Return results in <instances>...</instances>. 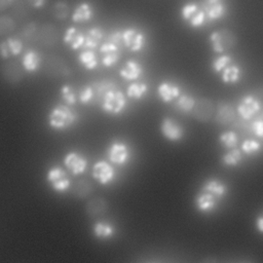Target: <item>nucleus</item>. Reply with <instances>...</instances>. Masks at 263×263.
<instances>
[{
    "label": "nucleus",
    "mask_w": 263,
    "mask_h": 263,
    "mask_svg": "<svg viewBox=\"0 0 263 263\" xmlns=\"http://www.w3.org/2000/svg\"><path fill=\"white\" fill-rule=\"evenodd\" d=\"M122 42V32L116 31L108 35L107 39L99 47L101 63L109 68L114 66L120 59V46Z\"/></svg>",
    "instance_id": "1"
},
{
    "label": "nucleus",
    "mask_w": 263,
    "mask_h": 263,
    "mask_svg": "<svg viewBox=\"0 0 263 263\" xmlns=\"http://www.w3.org/2000/svg\"><path fill=\"white\" fill-rule=\"evenodd\" d=\"M47 120L51 128L57 130H65L77 122L78 115L75 111H73L71 106L59 104L50 110Z\"/></svg>",
    "instance_id": "2"
},
{
    "label": "nucleus",
    "mask_w": 263,
    "mask_h": 263,
    "mask_svg": "<svg viewBox=\"0 0 263 263\" xmlns=\"http://www.w3.org/2000/svg\"><path fill=\"white\" fill-rule=\"evenodd\" d=\"M102 109L110 115L121 114L126 107V99L124 93L117 88L109 90L101 102Z\"/></svg>",
    "instance_id": "3"
},
{
    "label": "nucleus",
    "mask_w": 263,
    "mask_h": 263,
    "mask_svg": "<svg viewBox=\"0 0 263 263\" xmlns=\"http://www.w3.org/2000/svg\"><path fill=\"white\" fill-rule=\"evenodd\" d=\"M210 43L215 52L223 53L235 46L236 36L228 29H221L210 35Z\"/></svg>",
    "instance_id": "4"
},
{
    "label": "nucleus",
    "mask_w": 263,
    "mask_h": 263,
    "mask_svg": "<svg viewBox=\"0 0 263 263\" xmlns=\"http://www.w3.org/2000/svg\"><path fill=\"white\" fill-rule=\"evenodd\" d=\"M46 180L51 188L58 193H64L68 191L71 186L69 175L63 167L59 165H53L47 171Z\"/></svg>",
    "instance_id": "5"
},
{
    "label": "nucleus",
    "mask_w": 263,
    "mask_h": 263,
    "mask_svg": "<svg viewBox=\"0 0 263 263\" xmlns=\"http://www.w3.org/2000/svg\"><path fill=\"white\" fill-rule=\"evenodd\" d=\"M43 71L46 76L51 78H64L71 74V69L66 61L58 55H49L46 58Z\"/></svg>",
    "instance_id": "6"
},
{
    "label": "nucleus",
    "mask_w": 263,
    "mask_h": 263,
    "mask_svg": "<svg viewBox=\"0 0 263 263\" xmlns=\"http://www.w3.org/2000/svg\"><path fill=\"white\" fill-rule=\"evenodd\" d=\"M181 15L183 20L188 22L189 25L193 28H198L202 26L206 17L201 6L197 5L194 2H188L184 4L181 8Z\"/></svg>",
    "instance_id": "7"
},
{
    "label": "nucleus",
    "mask_w": 263,
    "mask_h": 263,
    "mask_svg": "<svg viewBox=\"0 0 263 263\" xmlns=\"http://www.w3.org/2000/svg\"><path fill=\"white\" fill-rule=\"evenodd\" d=\"M107 157L113 164L123 165L129 160V148L124 142L115 140L109 145L107 149Z\"/></svg>",
    "instance_id": "8"
},
{
    "label": "nucleus",
    "mask_w": 263,
    "mask_h": 263,
    "mask_svg": "<svg viewBox=\"0 0 263 263\" xmlns=\"http://www.w3.org/2000/svg\"><path fill=\"white\" fill-rule=\"evenodd\" d=\"M122 42L129 51L139 52L145 47L146 38L141 31L135 28H128L122 31Z\"/></svg>",
    "instance_id": "9"
},
{
    "label": "nucleus",
    "mask_w": 263,
    "mask_h": 263,
    "mask_svg": "<svg viewBox=\"0 0 263 263\" xmlns=\"http://www.w3.org/2000/svg\"><path fill=\"white\" fill-rule=\"evenodd\" d=\"M161 135L171 142H178L183 139L184 127L172 117H163L160 123Z\"/></svg>",
    "instance_id": "10"
},
{
    "label": "nucleus",
    "mask_w": 263,
    "mask_h": 263,
    "mask_svg": "<svg viewBox=\"0 0 263 263\" xmlns=\"http://www.w3.org/2000/svg\"><path fill=\"white\" fill-rule=\"evenodd\" d=\"M220 199L221 198L216 194L200 188V190L194 197V204L199 212L209 214L216 210Z\"/></svg>",
    "instance_id": "11"
},
{
    "label": "nucleus",
    "mask_w": 263,
    "mask_h": 263,
    "mask_svg": "<svg viewBox=\"0 0 263 263\" xmlns=\"http://www.w3.org/2000/svg\"><path fill=\"white\" fill-rule=\"evenodd\" d=\"M215 113L214 103L206 98H200L196 100L194 108L191 112L192 117L200 122L210 121Z\"/></svg>",
    "instance_id": "12"
},
{
    "label": "nucleus",
    "mask_w": 263,
    "mask_h": 263,
    "mask_svg": "<svg viewBox=\"0 0 263 263\" xmlns=\"http://www.w3.org/2000/svg\"><path fill=\"white\" fill-rule=\"evenodd\" d=\"M91 175L100 184L108 185L114 180L115 171L108 161L99 160L92 165Z\"/></svg>",
    "instance_id": "13"
},
{
    "label": "nucleus",
    "mask_w": 263,
    "mask_h": 263,
    "mask_svg": "<svg viewBox=\"0 0 263 263\" xmlns=\"http://www.w3.org/2000/svg\"><path fill=\"white\" fill-rule=\"evenodd\" d=\"M64 164L74 176L83 174L87 167V159L76 151L68 152L64 157Z\"/></svg>",
    "instance_id": "14"
},
{
    "label": "nucleus",
    "mask_w": 263,
    "mask_h": 263,
    "mask_svg": "<svg viewBox=\"0 0 263 263\" xmlns=\"http://www.w3.org/2000/svg\"><path fill=\"white\" fill-rule=\"evenodd\" d=\"M59 40V32L51 24H45L39 28L37 42L44 47H53Z\"/></svg>",
    "instance_id": "15"
},
{
    "label": "nucleus",
    "mask_w": 263,
    "mask_h": 263,
    "mask_svg": "<svg viewBox=\"0 0 263 263\" xmlns=\"http://www.w3.org/2000/svg\"><path fill=\"white\" fill-rule=\"evenodd\" d=\"M200 6L206 17L212 21L221 18L226 11L224 0H202Z\"/></svg>",
    "instance_id": "16"
},
{
    "label": "nucleus",
    "mask_w": 263,
    "mask_h": 263,
    "mask_svg": "<svg viewBox=\"0 0 263 263\" xmlns=\"http://www.w3.org/2000/svg\"><path fill=\"white\" fill-rule=\"evenodd\" d=\"M2 76L10 84H16L24 78V68L15 61H10L2 67Z\"/></svg>",
    "instance_id": "17"
},
{
    "label": "nucleus",
    "mask_w": 263,
    "mask_h": 263,
    "mask_svg": "<svg viewBox=\"0 0 263 263\" xmlns=\"http://www.w3.org/2000/svg\"><path fill=\"white\" fill-rule=\"evenodd\" d=\"M84 40H85V33H82L75 27H69L65 31V34L63 37L64 43L73 50L83 48Z\"/></svg>",
    "instance_id": "18"
},
{
    "label": "nucleus",
    "mask_w": 263,
    "mask_h": 263,
    "mask_svg": "<svg viewBox=\"0 0 263 263\" xmlns=\"http://www.w3.org/2000/svg\"><path fill=\"white\" fill-rule=\"evenodd\" d=\"M157 95L163 103H171L181 96L180 87L170 81H162L157 86Z\"/></svg>",
    "instance_id": "19"
},
{
    "label": "nucleus",
    "mask_w": 263,
    "mask_h": 263,
    "mask_svg": "<svg viewBox=\"0 0 263 263\" xmlns=\"http://www.w3.org/2000/svg\"><path fill=\"white\" fill-rule=\"evenodd\" d=\"M143 67L135 60H128L119 70V75L126 81H136L143 75Z\"/></svg>",
    "instance_id": "20"
},
{
    "label": "nucleus",
    "mask_w": 263,
    "mask_h": 263,
    "mask_svg": "<svg viewBox=\"0 0 263 263\" xmlns=\"http://www.w3.org/2000/svg\"><path fill=\"white\" fill-rule=\"evenodd\" d=\"M259 109L260 105L258 101L251 96L242 98L237 106V112L243 119L252 118L259 111Z\"/></svg>",
    "instance_id": "21"
},
{
    "label": "nucleus",
    "mask_w": 263,
    "mask_h": 263,
    "mask_svg": "<svg viewBox=\"0 0 263 263\" xmlns=\"http://www.w3.org/2000/svg\"><path fill=\"white\" fill-rule=\"evenodd\" d=\"M216 121L221 125H229L235 119V112L233 107L225 102H221L218 105V109L216 111Z\"/></svg>",
    "instance_id": "22"
},
{
    "label": "nucleus",
    "mask_w": 263,
    "mask_h": 263,
    "mask_svg": "<svg viewBox=\"0 0 263 263\" xmlns=\"http://www.w3.org/2000/svg\"><path fill=\"white\" fill-rule=\"evenodd\" d=\"M103 38H104V32L100 27H92L88 29L85 33L83 49L93 50L100 47L102 44Z\"/></svg>",
    "instance_id": "23"
},
{
    "label": "nucleus",
    "mask_w": 263,
    "mask_h": 263,
    "mask_svg": "<svg viewBox=\"0 0 263 263\" xmlns=\"http://www.w3.org/2000/svg\"><path fill=\"white\" fill-rule=\"evenodd\" d=\"M92 89H93V93H95V100L93 103H101L104 96L111 89L117 88V84L112 81V80H107V79H103V80H99V81H93L90 83Z\"/></svg>",
    "instance_id": "24"
},
{
    "label": "nucleus",
    "mask_w": 263,
    "mask_h": 263,
    "mask_svg": "<svg viewBox=\"0 0 263 263\" xmlns=\"http://www.w3.org/2000/svg\"><path fill=\"white\" fill-rule=\"evenodd\" d=\"M93 13L92 6L88 2L83 1L74 9V12L72 13V21L74 23L88 22L93 17Z\"/></svg>",
    "instance_id": "25"
},
{
    "label": "nucleus",
    "mask_w": 263,
    "mask_h": 263,
    "mask_svg": "<svg viewBox=\"0 0 263 263\" xmlns=\"http://www.w3.org/2000/svg\"><path fill=\"white\" fill-rule=\"evenodd\" d=\"M41 65V58L34 49L26 51L22 58V67L27 72H36Z\"/></svg>",
    "instance_id": "26"
},
{
    "label": "nucleus",
    "mask_w": 263,
    "mask_h": 263,
    "mask_svg": "<svg viewBox=\"0 0 263 263\" xmlns=\"http://www.w3.org/2000/svg\"><path fill=\"white\" fill-rule=\"evenodd\" d=\"M107 209H108V203L102 197L91 198L90 200L87 201L86 208H85L86 213L91 217L103 215L107 211Z\"/></svg>",
    "instance_id": "27"
},
{
    "label": "nucleus",
    "mask_w": 263,
    "mask_h": 263,
    "mask_svg": "<svg viewBox=\"0 0 263 263\" xmlns=\"http://www.w3.org/2000/svg\"><path fill=\"white\" fill-rule=\"evenodd\" d=\"M78 60L86 70H93L99 65V60L97 58L96 52L90 49H83L79 53Z\"/></svg>",
    "instance_id": "28"
},
{
    "label": "nucleus",
    "mask_w": 263,
    "mask_h": 263,
    "mask_svg": "<svg viewBox=\"0 0 263 263\" xmlns=\"http://www.w3.org/2000/svg\"><path fill=\"white\" fill-rule=\"evenodd\" d=\"M148 91V86L144 82H132L126 88V96L133 100H141Z\"/></svg>",
    "instance_id": "29"
},
{
    "label": "nucleus",
    "mask_w": 263,
    "mask_h": 263,
    "mask_svg": "<svg viewBox=\"0 0 263 263\" xmlns=\"http://www.w3.org/2000/svg\"><path fill=\"white\" fill-rule=\"evenodd\" d=\"M93 235L99 239H108L113 236L114 228L111 224L105 222H98L92 228Z\"/></svg>",
    "instance_id": "30"
},
{
    "label": "nucleus",
    "mask_w": 263,
    "mask_h": 263,
    "mask_svg": "<svg viewBox=\"0 0 263 263\" xmlns=\"http://www.w3.org/2000/svg\"><path fill=\"white\" fill-rule=\"evenodd\" d=\"M92 184L88 180L81 179L74 184L73 193L78 198H85L92 192Z\"/></svg>",
    "instance_id": "31"
},
{
    "label": "nucleus",
    "mask_w": 263,
    "mask_h": 263,
    "mask_svg": "<svg viewBox=\"0 0 263 263\" xmlns=\"http://www.w3.org/2000/svg\"><path fill=\"white\" fill-rule=\"evenodd\" d=\"M196 100L192 98L189 95H181L178 98V101L175 104V107L177 110H179L182 113H191L194 105H195Z\"/></svg>",
    "instance_id": "32"
},
{
    "label": "nucleus",
    "mask_w": 263,
    "mask_h": 263,
    "mask_svg": "<svg viewBox=\"0 0 263 263\" xmlns=\"http://www.w3.org/2000/svg\"><path fill=\"white\" fill-rule=\"evenodd\" d=\"M39 28L35 23H28L21 32V37L27 42H35L37 41Z\"/></svg>",
    "instance_id": "33"
},
{
    "label": "nucleus",
    "mask_w": 263,
    "mask_h": 263,
    "mask_svg": "<svg viewBox=\"0 0 263 263\" xmlns=\"http://www.w3.org/2000/svg\"><path fill=\"white\" fill-rule=\"evenodd\" d=\"M70 12L68 3L66 1H57L52 7V14L55 20L64 21L68 17Z\"/></svg>",
    "instance_id": "34"
},
{
    "label": "nucleus",
    "mask_w": 263,
    "mask_h": 263,
    "mask_svg": "<svg viewBox=\"0 0 263 263\" xmlns=\"http://www.w3.org/2000/svg\"><path fill=\"white\" fill-rule=\"evenodd\" d=\"M15 21L9 15H2L0 17V35L2 37L10 34L15 29Z\"/></svg>",
    "instance_id": "35"
},
{
    "label": "nucleus",
    "mask_w": 263,
    "mask_h": 263,
    "mask_svg": "<svg viewBox=\"0 0 263 263\" xmlns=\"http://www.w3.org/2000/svg\"><path fill=\"white\" fill-rule=\"evenodd\" d=\"M239 79V68L235 65H229L222 71V80L226 83H233Z\"/></svg>",
    "instance_id": "36"
},
{
    "label": "nucleus",
    "mask_w": 263,
    "mask_h": 263,
    "mask_svg": "<svg viewBox=\"0 0 263 263\" xmlns=\"http://www.w3.org/2000/svg\"><path fill=\"white\" fill-rule=\"evenodd\" d=\"M219 141L220 143L228 149H233L238 142V138L236 136V134L234 132L228 130V132H224L220 135L219 137Z\"/></svg>",
    "instance_id": "37"
},
{
    "label": "nucleus",
    "mask_w": 263,
    "mask_h": 263,
    "mask_svg": "<svg viewBox=\"0 0 263 263\" xmlns=\"http://www.w3.org/2000/svg\"><path fill=\"white\" fill-rule=\"evenodd\" d=\"M61 96L63 102L68 106H73L76 104V93L74 88L70 84H64L61 88Z\"/></svg>",
    "instance_id": "38"
},
{
    "label": "nucleus",
    "mask_w": 263,
    "mask_h": 263,
    "mask_svg": "<svg viewBox=\"0 0 263 263\" xmlns=\"http://www.w3.org/2000/svg\"><path fill=\"white\" fill-rule=\"evenodd\" d=\"M240 160H241V153L237 149L230 150L229 152L224 154L222 157V162L225 165H229V166L236 165Z\"/></svg>",
    "instance_id": "39"
},
{
    "label": "nucleus",
    "mask_w": 263,
    "mask_h": 263,
    "mask_svg": "<svg viewBox=\"0 0 263 263\" xmlns=\"http://www.w3.org/2000/svg\"><path fill=\"white\" fill-rule=\"evenodd\" d=\"M78 99H79V102L81 104H89V103H93V100H95V93H93V89L91 87L90 84L86 85L85 87H83L79 95H78Z\"/></svg>",
    "instance_id": "40"
},
{
    "label": "nucleus",
    "mask_w": 263,
    "mask_h": 263,
    "mask_svg": "<svg viewBox=\"0 0 263 263\" xmlns=\"http://www.w3.org/2000/svg\"><path fill=\"white\" fill-rule=\"evenodd\" d=\"M5 43H6L7 47H8L9 52L12 55H17L23 50V42L18 38L10 37L7 40H5Z\"/></svg>",
    "instance_id": "41"
},
{
    "label": "nucleus",
    "mask_w": 263,
    "mask_h": 263,
    "mask_svg": "<svg viewBox=\"0 0 263 263\" xmlns=\"http://www.w3.org/2000/svg\"><path fill=\"white\" fill-rule=\"evenodd\" d=\"M231 62V58L229 55H221L217 59H215L212 63V68L215 72H221L223 71L225 68H227L229 66Z\"/></svg>",
    "instance_id": "42"
},
{
    "label": "nucleus",
    "mask_w": 263,
    "mask_h": 263,
    "mask_svg": "<svg viewBox=\"0 0 263 263\" xmlns=\"http://www.w3.org/2000/svg\"><path fill=\"white\" fill-rule=\"evenodd\" d=\"M241 149H242V151H243L245 153L251 154V153L257 152V151L260 149V145H259L257 142L253 141V140H247V141H245V142L242 143Z\"/></svg>",
    "instance_id": "43"
},
{
    "label": "nucleus",
    "mask_w": 263,
    "mask_h": 263,
    "mask_svg": "<svg viewBox=\"0 0 263 263\" xmlns=\"http://www.w3.org/2000/svg\"><path fill=\"white\" fill-rule=\"evenodd\" d=\"M13 15L16 20H23L27 16L28 13V9L27 7L23 4V3H17L14 7H13Z\"/></svg>",
    "instance_id": "44"
},
{
    "label": "nucleus",
    "mask_w": 263,
    "mask_h": 263,
    "mask_svg": "<svg viewBox=\"0 0 263 263\" xmlns=\"http://www.w3.org/2000/svg\"><path fill=\"white\" fill-rule=\"evenodd\" d=\"M252 128L255 135L263 138V120H256L252 124Z\"/></svg>",
    "instance_id": "45"
},
{
    "label": "nucleus",
    "mask_w": 263,
    "mask_h": 263,
    "mask_svg": "<svg viewBox=\"0 0 263 263\" xmlns=\"http://www.w3.org/2000/svg\"><path fill=\"white\" fill-rule=\"evenodd\" d=\"M0 50H1V57H2V59H4V60L8 59L10 52H9V50H8V47H7L6 43H5V41H3V42L1 43V45H0Z\"/></svg>",
    "instance_id": "46"
},
{
    "label": "nucleus",
    "mask_w": 263,
    "mask_h": 263,
    "mask_svg": "<svg viewBox=\"0 0 263 263\" xmlns=\"http://www.w3.org/2000/svg\"><path fill=\"white\" fill-rule=\"evenodd\" d=\"M28 2H29V4H31L34 8H41L44 4H45V2H46V0H27Z\"/></svg>",
    "instance_id": "47"
},
{
    "label": "nucleus",
    "mask_w": 263,
    "mask_h": 263,
    "mask_svg": "<svg viewBox=\"0 0 263 263\" xmlns=\"http://www.w3.org/2000/svg\"><path fill=\"white\" fill-rule=\"evenodd\" d=\"M15 0H0V4H1V9H4L5 6L9 5L10 3H12Z\"/></svg>",
    "instance_id": "48"
},
{
    "label": "nucleus",
    "mask_w": 263,
    "mask_h": 263,
    "mask_svg": "<svg viewBox=\"0 0 263 263\" xmlns=\"http://www.w3.org/2000/svg\"><path fill=\"white\" fill-rule=\"evenodd\" d=\"M200 263H218V262H217V260L214 259V258H205V259H203Z\"/></svg>",
    "instance_id": "49"
}]
</instances>
